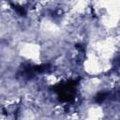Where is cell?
Returning <instances> with one entry per match:
<instances>
[{
    "mask_svg": "<svg viewBox=\"0 0 120 120\" xmlns=\"http://www.w3.org/2000/svg\"><path fill=\"white\" fill-rule=\"evenodd\" d=\"M78 81L69 80L64 82H60L53 86L54 91L58 94L59 99L61 101H70L74 98L76 95V85Z\"/></svg>",
    "mask_w": 120,
    "mask_h": 120,
    "instance_id": "obj_1",
    "label": "cell"
},
{
    "mask_svg": "<svg viewBox=\"0 0 120 120\" xmlns=\"http://www.w3.org/2000/svg\"><path fill=\"white\" fill-rule=\"evenodd\" d=\"M107 96H108V93L107 92H99L96 95L95 97V101L97 103H102L106 98H107Z\"/></svg>",
    "mask_w": 120,
    "mask_h": 120,
    "instance_id": "obj_2",
    "label": "cell"
},
{
    "mask_svg": "<svg viewBox=\"0 0 120 120\" xmlns=\"http://www.w3.org/2000/svg\"><path fill=\"white\" fill-rule=\"evenodd\" d=\"M11 6L13 7V8H14L21 16H25L26 12H25V9H24L22 7H19V6H17V5H13V4H11Z\"/></svg>",
    "mask_w": 120,
    "mask_h": 120,
    "instance_id": "obj_3",
    "label": "cell"
}]
</instances>
